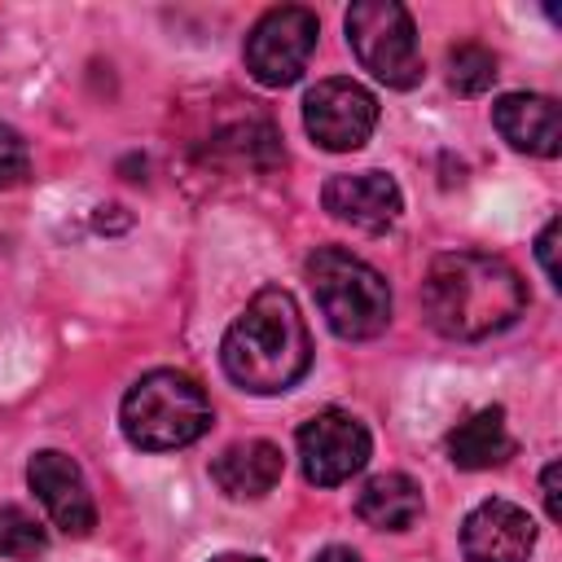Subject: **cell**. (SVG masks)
<instances>
[{"label": "cell", "mask_w": 562, "mask_h": 562, "mask_svg": "<svg viewBox=\"0 0 562 562\" xmlns=\"http://www.w3.org/2000/svg\"><path fill=\"white\" fill-rule=\"evenodd\" d=\"M527 307V285L518 268L483 250H448L430 263L422 281L426 321L457 342H474L509 329Z\"/></svg>", "instance_id": "obj_1"}, {"label": "cell", "mask_w": 562, "mask_h": 562, "mask_svg": "<svg viewBox=\"0 0 562 562\" xmlns=\"http://www.w3.org/2000/svg\"><path fill=\"white\" fill-rule=\"evenodd\" d=\"M224 373L250 395L290 391L312 364V338L290 290L263 285L220 342Z\"/></svg>", "instance_id": "obj_2"}, {"label": "cell", "mask_w": 562, "mask_h": 562, "mask_svg": "<svg viewBox=\"0 0 562 562\" xmlns=\"http://www.w3.org/2000/svg\"><path fill=\"white\" fill-rule=\"evenodd\" d=\"M119 422L127 443L145 452H171L198 443L211 430V400L189 373L154 369L123 395Z\"/></svg>", "instance_id": "obj_3"}, {"label": "cell", "mask_w": 562, "mask_h": 562, "mask_svg": "<svg viewBox=\"0 0 562 562\" xmlns=\"http://www.w3.org/2000/svg\"><path fill=\"white\" fill-rule=\"evenodd\" d=\"M307 285H312V299H316L321 316L329 321V329L347 342L378 338L391 325V290H386L382 272L369 268L364 259H356L351 250L321 246L307 259Z\"/></svg>", "instance_id": "obj_4"}, {"label": "cell", "mask_w": 562, "mask_h": 562, "mask_svg": "<svg viewBox=\"0 0 562 562\" xmlns=\"http://www.w3.org/2000/svg\"><path fill=\"white\" fill-rule=\"evenodd\" d=\"M347 40L360 57V66L386 83V88H413L422 83V53L413 35V18L395 0H356L347 9Z\"/></svg>", "instance_id": "obj_5"}, {"label": "cell", "mask_w": 562, "mask_h": 562, "mask_svg": "<svg viewBox=\"0 0 562 562\" xmlns=\"http://www.w3.org/2000/svg\"><path fill=\"white\" fill-rule=\"evenodd\" d=\"M316 35H321V26H316L312 9H303V4L268 9L246 35V70L263 88H285L307 70Z\"/></svg>", "instance_id": "obj_6"}, {"label": "cell", "mask_w": 562, "mask_h": 562, "mask_svg": "<svg viewBox=\"0 0 562 562\" xmlns=\"http://www.w3.org/2000/svg\"><path fill=\"white\" fill-rule=\"evenodd\" d=\"M303 127L329 154L360 149L378 127V101L356 79H321L303 97Z\"/></svg>", "instance_id": "obj_7"}, {"label": "cell", "mask_w": 562, "mask_h": 562, "mask_svg": "<svg viewBox=\"0 0 562 562\" xmlns=\"http://www.w3.org/2000/svg\"><path fill=\"white\" fill-rule=\"evenodd\" d=\"M369 448H373L369 430L342 408H325L299 426V461H303L307 483L316 487L347 483L356 470H364Z\"/></svg>", "instance_id": "obj_8"}, {"label": "cell", "mask_w": 562, "mask_h": 562, "mask_svg": "<svg viewBox=\"0 0 562 562\" xmlns=\"http://www.w3.org/2000/svg\"><path fill=\"white\" fill-rule=\"evenodd\" d=\"M26 483L40 496V505L48 509L57 531L88 536L97 527V505H92V492L83 483V470L66 452H57V448L35 452L31 465H26Z\"/></svg>", "instance_id": "obj_9"}, {"label": "cell", "mask_w": 562, "mask_h": 562, "mask_svg": "<svg viewBox=\"0 0 562 562\" xmlns=\"http://www.w3.org/2000/svg\"><path fill=\"white\" fill-rule=\"evenodd\" d=\"M536 549V522L514 501H483L461 522L465 562H527Z\"/></svg>", "instance_id": "obj_10"}, {"label": "cell", "mask_w": 562, "mask_h": 562, "mask_svg": "<svg viewBox=\"0 0 562 562\" xmlns=\"http://www.w3.org/2000/svg\"><path fill=\"white\" fill-rule=\"evenodd\" d=\"M321 202L334 220L351 224V228H364V233H382L395 224L404 198H400V184L386 176V171H347V176H329L325 189H321Z\"/></svg>", "instance_id": "obj_11"}, {"label": "cell", "mask_w": 562, "mask_h": 562, "mask_svg": "<svg viewBox=\"0 0 562 562\" xmlns=\"http://www.w3.org/2000/svg\"><path fill=\"white\" fill-rule=\"evenodd\" d=\"M492 123L496 132L536 158H553L562 149V119H558V101L553 97H536V92H505L492 105Z\"/></svg>", "instance_id": "obj_12"}, {"label": "cell", "mask_w": 562, "mask_h": 562, "mask_svg": "<svg viewBox=\"0 0 562 562\" xmlns=\"http://www.w3.org/2000/svg\"><path fill=\"white\" fill-rule=\"evenodd\" d=\"M281 448L268 439H246V443H228L215 461H211V479L224 496L233 501H259L281 483Z\"/></svg>", "instance_id": "obj_13"}, {"label": "cell", "mask_w": 562, "mask_h": 562, "mask_svg": "<svg viewBox=\"0 0 562 562\" xmlns=\"http://www.w3.org/2000/svg\"><path fill=\"white\" fill-rule=\"evenodd\" d=\"M356 514L378 531H408L422 518V487L408 474H373L356 492Z\"/></svg>", "instance_id": "obj_14"}, {"label": "cell", "mask_w": 562, "mask_h": 562, "mask_svg": "<svg viewBox=\"0 0 562 562\" xmlns=\"http://www.w3.org/2000/svg\"><path fill=\"white\" fill-rule=\"evenodd\" d=\"M509 452H514V439L505 426V408H479L448 435V461L457 470H492L509 461Z\"/></svg>", "instance_id": "obj_15"}, {"label": "cell", "mask_w": 562, "mask_h": 562, "mask_svg": "<svg viewBox=\"0 0 562 562\" xmlns=\"http://www.w3.org/2000/svg\"><path fill=\"white\" fill-rule=\"evenodd\" d=\"M215 149L233 154V162H246L250 171H272V167L285 162L281 140H277V132L268 123H237L224 136H215Z\"/></svg>", "instance_id": "obj_16"}, {"label": "cell", "mask_w": 562, "mask_h": 562, "mask_svg": "<svg viewBox=\"0 0 562 562\" xmlns=\"http://www.w3.org/2000/svg\"><path fill=\"white\" fill-rule=\"evenodd\" d=\"M48 549L44 527L22 509V505H0V558L13 562H31Z\"/></svg>", "instance_id": "obj_17"}, {"label": "cell", "mask_w": 562, "mask_h": 562, "mask_svg": "<svg viewBox=\"0 0 562 562\" xmlns=\"http://www.w3.org/2000/svg\"><path fill=\"white\" fill-rule=\"evenodd\" d=\"M496 79V57L483 48V44H461L448 53V83L461 92V97H479L487 92Z\"/></svg>", "instance_id": "obj_18"}, {"label": "cell", "mask_w": 562, "mask_h": 562, "mask_svg": "<svg viewBox=\"0 0 562 562\" xmlns=\"http://www.w3.org/2000/svg\"><path fill=\"white\" fill-rule=\"evenodd\" d=\"M31 171V154H26V140L0 123V189H13L22 184Z\"/></svg>", "instance_id": "obj_19"}, {"label": "cell", "mask_w": 562, "mask_h": 562, "mask_svg": "<svg viewBox=\"0 0 562 562\" xmlns=\"http://www.w3.org/2000/svg\"><path fill=\"white\" fill-rule=\"evenodd\" d=\"M558 220H549L544 224V233L536 237V259H540V268H544V277H549V285H558V263H553V246H558Z\"/></svg>", "instance_id": "obj_20"}, {"label": "cell", "mask_w": 562, "mask_h": 562, "mask_svg": "<svg viewBox=\"0 0 562 562\" xmlns=\"http://www.w3.org/2000/svg\"><path fill=\"white\" fill-rule=\"evenodd\" d=\"M558 470H562V465H558V461H549V465H544V479H540V496H544V509H549V518H553V522L562 518V501H558Z\"/></svg>", "instance_id": "obj_21"}, {"label": "cell", "mask_w": 562, "mask_h": 562, "mask_svg": "<svg viewBox=\"0 0 562 562\" xmlns=\"http://www.w3.org/2000/svg\"><path fill=\"white\" fill-rule=\"evenodd\" d=\"M316 562H360L351 549H342V544H334V549H325V553H316Z\"/></svg>", "instance_id": "obj_22"}, {"label": "cell", "mask_w": 562, "mask_h": 562, "mask_svg": "<svg viewBox=\"0 0 562 562\" xmlns=\"http://www.w3.org/2000/svg\"><path fill=\"white\" fill-rule=\"evenodd\" d=\"M211 562H259V558H246V553H220V558H211Z\"/></svg>", "instance_id": "obj_23"}]
</instances>
